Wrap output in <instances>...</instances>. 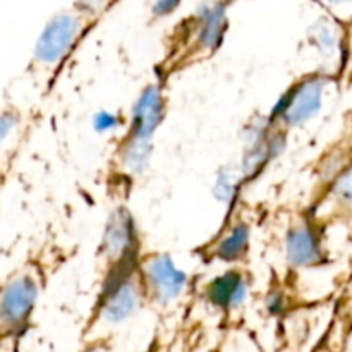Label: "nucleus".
<instances>
[{
  "label": "nucleus",
  "instance_id": "f257e3e1",
  "mask_svg": "<svg viewBox=\"0 0 352 352\" xmlns=\"http://www.w3.org/2000/svg\"><path fill=\"white\" fill-rule=\"evenodd\" d=\"M93 23L95 21L89 19L78 7H71L55 14L43 28L34 45L28 72L34 78L52 74L65 60L79 38Z\"/></svg>",
  "mask_w": 352,
  "mask_h": 352
},
{
  "label": "nucleus",
  "instance_id": "f03ea898",
  "mask_svg": "<svg viewBox=\"0 0 352 352\" xmlns=\"http://www.w3.org/2000/svg\"><path fill=\"white\" fill-rule=\"evenodd\" d=\"M40 294L36 270L26 267L0 284V340L19 336L30 323Z\"/></svg>",
  "mask_w": 352,
  "mask_h": 352
},
{
  "label": "nucleus",
  "instance_id": "7ed1b4c3",
  "mask_svg": "<svg viewBox=\"0 0 352 352\" xmlns=\"http://www.w3.org/2000/svg\"><path fill=\"white\" fill-rule=\"evenodd\" d=\"M138 275L144 299L160 306L175 301L186 284L184 275L175 270L165 254H148L138 263Z\"/></svg>",
  "mask_w": 352,
  "mask_h": 352
},
{
  "label": "nucleus",
  "instance_id": "20e7f679",
  "mask_svg": "<svg viewBox=\"0 0 352 352\" xmlns=\"http://www.w3.org/2000/svg\"><path fill=\"white\" fill-rule=\"evenodd\" d=\"M134 253H136V232H134L133 219L127 210L117 208L110 215L100 250V256L107 263L109 275L138 265Z\"/></svg>",
  "mask_w": 352,
  "mask_h": 352
},
{
  "label": "nucleus",
  "instance_id": "39448f33",
  "mask_svg": "<svg viewBox=\"0 0 352 352\" xmlns=\"http://www.w3.org/2000/svg\"><path fill=\"white\" fill-rule=\"evenodd\" d=\"M323 85L320 79H305L296 85L285 96V102L277 109L275 122L284 129L299 126L315 116L322 107Z\"/></svg>",
  "mask_w": 352,
  "mask_h": 352
},
{
  "label": "nucleus",
  "instance_id": "423d86ee",
  "mask_svg": "<svg viewBox=\"0 0 352 352\" xmlns=\"http://www.w3.org/2000/svg\"><path fill=\"white\" fill-rule=\"evenodd\" d=\"M30 129V117L23 109L7 105L0 112V179H6Z\"/></svg>",
  "mask_w": 352,
  "mask_h": 352
},
{
  "label": "nucleus",
  "instance_id": "0eeeda50",
  "mask_svg": "<svg viewBox=\"0 0 352 352\" xmlns=\"http://www.w3.org/2000/svg\"><path fill=\"white\" fill-rule=\"evenodd\" d=\"M285 253L296 267H315L322 261V244L311 226H296L289 230Z\"/></svg>",
  "mask_w": 352,
  "mask_h": 352
},
{
  "label": "nucleus",
  "instance_id": "6e6552de",
  "mask_svg": "<svg viewBox=\"0 0 352 352\" xmlns=\"http://www.w3.org/2000/svg\"><path fill=\"white\" fill-rule=\"evenodd\" d=\"M162 117H164V98L160 89L157 86H148L134 107L129 133L151 140L153 131L162 122Z\"/></svg>",
  "mask_w": 352,
  "mask_h": 352
},
{
  "label": "nucleus",
  "instance_id": "1a4fd4ad",
  "mask_svg": "<svg viewBox=\"0 0 352 352\" xmlns=\"http://www.w3.org/2000/svg\"><path fill=\"white\" fill-rule=\"evenodd\" d=\"M244 296V282L237 274H226L208 287V299L220 308L239 305Z\"/></svg>",
  "mask_w": 352,
  "mask_h": 352
},
{
  "label": "nucleus",
  "instance_id": "9d476101",
  "mask_svg": "<svg viewBox=\"0 0 352 352\" xmlns=\"http://www.w3.org/2000/svg\"><path fill=\"white\" fill-rule=\"evenodd\" d=\"M248 234H250V230H248L246 223H237V226H234V229L229 234H226L220 239L219 246L213 250L215 258L227 261L239 260L246 253Z\"/></svg>",
  "mask_w": 352,
  "mask_h": 352
},
{
  "label": "nucleus",
  "instance_id": "9b49d317",
  "mask_svg": "<svg viewBox=\"0 0 352 352\" xmlns=\"http://www.w3.org/2000/svg\"><path fill=\"white\" fill-rule=\"evenodd\" d=\"M117 0H76L74 7H78L82 14L89 17L91 21H96L112 3Z\"/></svg>",
  "mask_w": 352,
  "mask_h": 352
},
{
  "label": "nucleus",
  "instance_id": "f8f14e48",
  "mask_svg": "<svg viewBox=\"0 0 352 352\" xmlns=\"http://www.w3.org/2000/svg\"><path fill=\"white\" fill-rule=\"evenodd\" d=\"M175 6H179V0H158L157 6H155V14L165 16V14L172 12Z\"/></svg>",
  "mask_w": 352,
  "mask_h": 352
},
{
  "label": "nucleus",
  "instance_id": "ddd939ff",
  "mask_svg": "<svg viewBox=\"0 0 352 352\" xmlns=\"http://www.w3.org/2000/svg\"><path fill=\"white\" fill-rule=\"evenodd\" d=\"M322 2H325L327 6H344V3L351 2V0H322Z\"/></svg>",
  "mask_w": 352,
  "mask_h": 352
},
{
  "label": "nucleus",
  "instance_id": "4468645a",
  "mask_svg": "<svg viewBox=\"0 0 352 352\" xmlns=\"http://www.w3.org/2000/svg\"><path fill=\"white\" fill-rule=\"evenodd\" d=\"M3 184V179H0V186H2Z\"/></svg>",
  "mask_w": 352,
  "mask_h": 352
}]
</instances>
